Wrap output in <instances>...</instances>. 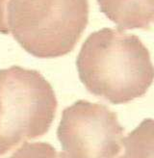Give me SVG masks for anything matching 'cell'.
<instances>
[{
    "mask_svg": "<svg viewBox=\"0 0 154 158\" xmlns=\"http://www.w3.org/2000/svg\"><path fill=\"white\" fill-rule=\"evenodd\" d=\"M76 66L88 91L114 104L143 97L153 80L148 49L137 36L120 29L91 33L81 47Z\"/></svg>",
    "mask_w": 154,
    "mask_h": 158,
    "instance_id": "1",
    "label": "cell"
},
{
    "mask_svg": "<svg viewBox=\"0 0 154 158\" xmlns=\"http://www.w3.org/2000/svg\"><path fill=\"white\" fill-rule=\"evenodd\" d=\"M88 20V0H9L6 8L9 33L38 58L71 52Z\"/></svg>",
    "mask_w": 154,
    "mask_h": 158,
    "instance_id": "2",
    "label": "cell"
},
{
    "mask_svg": "<svg viewBox=\"0 0 154 158\" xmlns=\"http://www.w3.org/2000/svg\"><path fill=\"white\" fill-rule=\"evenodd\" d=\"M57 110L51 85L37 70H0V155L48 131Z\"/></svg>",
    "mask_w": 154,
    "mask_h": 158,
    "instance_id": "3",
    "label": "cell"
},
{
    "mask_svg": "<svg viewBox=\"0 0 154 158\" xmlns=\"http://www.w3.org/2000/svg\"><path fill=\"white\" fill-rule=\"evenodd\" d=\"M124 129L102 104L78 100L67 107L57 130L62 158H120Z\"/></svg>",
    "mask_w": 154,
    "mask_h": 158,
    "instance_id": "4",
    "label": "cell"
},
{
    "mask_svg": "<svg viewBox=\"0 0 154 158\" xmlns=\"http://www.w3.org/2000/svg\"><path fill=\"white\" fill-rule=\"evenodd\" d=\"M100 10L120 30L149 29L154 20V0H97Z\"/></svg>",
    "mask_w": 154,
    "mask_h": 158,
    "instance_id": "5",
    "label": "cell"
},
{
    "mask_svg": "<svg viewBox=\"0 0 154 158\" xmlns=\"http://www.w3.org/2000/svg\"><path fill=\"white\" fill-rule=\"evenodd\" d=\"M153 121L148 118L123 138L124 152L120 158H153Z\"/></svg>",
    "mask_w": 154,
    "mask_h": 158,
    "instance_id": "6",
    "label": "cell"
},
{
    "mask_svg": "<svg viewBox=\"0 0 154 158\" xmlns=\"http://www.w3.org/2000/svg\"><path fill=\"white\" fill-rule=\"evenodd\" d=\"M9 158H62L51 145L41 142L25 143Z\"/></svg>",
    "mask_w": 154,
    "mask_h": 158,
    "instance_id": "7",
    "label": "cell"
},
{
    "mask_svg": "<svg viewBox=\"0 0 154 158\" xmlns=\"http://www.w3.org/2000/svg\"><path fill=\"white\" fill-rule=\"evenodd\" d=\"M9 0H0V33L9 34L6 23V8Z\"/></svg>",
    "mask_w": 154,
    "mask_h": 158,
    "instance_id": "8",
    "label": "cell"
}]
</instances>
